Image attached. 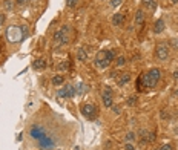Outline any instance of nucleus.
<instances>
[{"mask_svg": "<svg viewBox=\"0 0 178 150\" xmlns=\"http://www.w3.org/2000/svg\"><path fill=\"white\" fill-rule=\"evenodd\" d=\"M160 78H161V72H160V69H158V68H152L149 72H146V74L141 77V83L144 84V87L154 89V87L158 84Z\"/></svg>", "mask_w": 178, "mask_h": 150, "instance_id": "1", "label": "nucleus"}, {"mask_svg": "<svg viewBox=\"0 0 178 150\" xmlns=\"http://www.w3.org/2000/svg\"><path fill=\"white\" fill-rule=\"evenodd\" d=\"M111 63H112V60L108 57V51H101V52L97 54V57H95V66H97V68L106 69Z\"/></svg>", "mask_w": 178, "mask_h": 150, "instance_id": "2", "label": "nucleus"}, {"mask_svg": "<svg viewBox=\"0 0 178 150\" xmlns=\"http://www.w3.org/2000/svg\"><path fill=\"white\" fill-rule=\"evenodd\" d=\"M57 95H58V98H63V100H69V98L75 97V87H74V86H65V87L58 89Z\"/></svg>", "mask_w": 178, "mask_h": 150, "instance_id": "3", "label": "nucleus"}, {"mask_svg": "<svg viewBox=\"0 0 178 150\" xmlns=\"http://www.w3.org/2000/svg\"><path fill=\"white\" fill-rule=\"evenodd\" d=\"M101 100H103V104L106 107H112V104H114V94H112L111 87H106L101 92Z\"/></svg>", "mask_w": 178, "mask_h": 150, "instance_id": "4", "label": "nucleus"}, {"mask_svg": "<svg viewBox=\"0 0 178 150\" xmlns=\"http://www.w3.org/2000/svg\"><path fill=\"white\" fill-rule=\"evenodd\" d=\"M155 54H157V58L158 60H161V61H164V60H167V57H169V46L167 44H158L157 46V49H155Z\"/></svg>", "mask_w": 178, "mask_h": 150, "instance_id": "5", "label": "nucleus"}, {"mask_svg": "<svg viewBox=\"0 0 178 150\" xmlns=\"http://www.w3.org/2000/svg\"><path fill=\"white\" fill-rule=\"evenodd\" d=\"M80 112L83 113V116H85V118H88V119H94L97 109H95V106H94V104H89V103H86V104H83V106H82Z\"/></svg>", "mask_w": 178, "mask_h": 150, "instance_id": "6", "label": "nucleus"}, {"mask_svg": "<svg viewBox=\"0 0 178 150\" xmlns=\"http://www.w3.org/2000/svg\"><path fill=\"white\" fill-rule=\"evenodd\" d=\"M69 31V28L68 26H65V28H61L60 31H57L55 34H54V41H60V43H68V35H66V32Z\"/></svg>", "mask_w": 178, "mask_h": 150, "instance_id": "7", "label": "nucleus"}, {"mask_svg": "<svg viewBox=\"0 0 178 150\" xmlns=\"http://www.w3.org/2000/svg\"><path fill=\"white\" fill-rule=\"evenodd\" d=\"M29 133H31V136H32L34 140H39V141L44 136V130L42 126H32L31 130H29Z\"/></svg>", "mask_w": 178, "mask_h": 150, "instance_id": "8", "label": "nucleus"}, {"mask_svg": "<svg viewBox=\"0 0 178 150\" xmlns=\"http://www.w3.org/2000/svg\"><path fill=\"white\" fill-rule=\"evenodd\" d=\"M164 28H166L164 20H163V19H158V20L155 22V25H154V34H161V32L164 31Z\"/></svg>", "mask_w": 178, "mask_h": 150, "instance_id": "9", "label": "nucleus"}, {"mask_svg": "<svg viewBox=\"0 0 178 150\" xmlns=\"http://www.w3.org/2000/svg\"><path fill=\"white\" fill-rule=\"evenodd\" d=\"M123 22H125V17H123V14H121V12L114 14V17H112V23H114V26H121V25H123Z\"/></svg>", "mask_w": 178, "mask_h": 150, "instance_id": "10", "label": "nucleus"}, {"mask_svg": "<svg viewBox=\"0 0 178 150\" xmlns=\"http://www.w3.org/2000/svg\"><path fill=\"white\" fill-rule=\"evenodd\" d=\"M131 81V75L129 74H121L118 77V80H117V83H118V86H125L126 83H129Z\"/></svg>", "mask_w": 178, "mask_h": 150, "instance_id": "11", "label": "nucleus"}, {"mask_svg": "<svg viewBox=\"0 0 178 150\" xmlns=\"http://www.w3.org/2000/svg\"><path fill=\"white\" fill-rule=\"evenodd\" d=\"M135 23L137 25H143L144 23V12L140 9V11H137V14H135Z\"/></svg>", "mask_w": 178, "mask_h": 150, "instance_id": "12", "label": "nucleus"}, {"mask_svg": "<svg viewBox=\"0 0 178 150\" xmlns=\"http://www.w3.org/2000/svg\"><path fill=\"white\" fill-rule=\"evenodd\" d=\"M77 58H78L80 61H86V60H88V54H86V49L80 48V49L77 51Z\"/></svg>", "mask_w": 178, "mask_h": 150, "instance_id": "13", "label": "nucleus"}, {"mask_svg": "<svg viewBox=\"0 0 178 150\" xmlns=\"http://www.w3.org/2000/svg\"><path fill=\"white\" fill-rule=\"evenodd\" d=\"M65 83V77L63 75H54L52 77V84L54 86H61Z\"/></svg>", "mask_w": 178, "mask_h": 150, "instance_id": "14", "label": "nucleus"}, {"mask_svg": "<svg viewBox=\"0 0 178 150\" xmlns=\"http://www.w3.org/2000/svg\"><path fill=\"white\" fill-rule=\"evenodd\" d=\"M143 5H144L149 11H155V9H157V3H155V0H143Z\"/></svg>", "mask_w": 178, "mask_h": 150, "instance_id": "15", "label": "nucleus"}, {"mask_svg": "<svg viewBox=\"0 0 178 150\" xmlns=\"http://www.w3.org/2000/svg\"><path fill=\"white\" fill-rule=\"evenodd\" d=\"M32 66H34V69H37V71H39V69H44V68H46V61H44L43 58H39V60L34 61Z\"/></svg>", "mask_w": 178, "mask_h": 150, "instance_id": "16", "label": "nucleus"}, {"mask_svg": "<svg viewBox=\"0 0 178 150\" xmlns=\"http://www.w3.org/2000/svg\"><path fill=\"white\" fill-rule=\"evenodd\" d=\"M115 65H117V66H120V68H121V66H125V65H126V58H125L123 55L117 57V60H115Z\"/></svg>", "mask_w": 178, "mask_h": 150, "instance_id": "17", "label": "nucleus"}, {"mask_svg": "<svg viewBox=\"0 0 178 150\" xmlns=\"http://www.w3.org/2000/svg\"><path fill=\"white\" fill-rule=\"evenodd\" d=\"M137 101H138V100H137V97H131V98L128 100V106H135V104H137Z\"/></svg>", "mask_w": 178, "mask_h": 150, "instance_id": "18", "label": "nucleus"}, {"mask_svg": "<svg viewBox=\"0 0 178 150\" xmlns=\"http://www.w3.org/2000/svg\"><path fill=\"white\" fill-rule=\"evenodd\" d=\"M68 68H69V65H68V61H63V63H61V65L58 66V69H60V71H66Z\"/></svg>", "mask_w": 178, "mask_h": 150, "instance_id": "19", "label": "nucleus"}, {"mask_svg": "<svg viewBox=\"0 0 178 150\" xmlns=\"http://www.w3.org/2000/svg\"><path fill=\"white\" fill-rule=\"evenodd\" d=\"M77 2H78V0H66V5H68L69 8H74V6L77 5Z\"/></svg>", "mask_w": 178, "mask_h": 150, "instance_id": "20", "label": "nucleus"}, {"mask_svg": "<svg viewBox=\"0 0 178 150\" xmlns=\"http://www.w3.org/2000/svg\"><path fill=\"white\" fill-rule=\"evenodd\" d=\"M5 8H6V9H11V8H12V2H11V0H5Z\"/></svg>", "mask_w": 178, "mask_h": 150, "instance_id": "21", "label": "nucleus"}, {"mask_svg": "<svg viewBox=\"0 0 178 150\" xmlns=\"http://www.w3.org/2000/svg\"><path fill=\"white\" fill-rule=\"evenodd\" d=\"M126 140H128V141H134V140H135V135H134L132 132H129V133L126 135Z\"/></svg>", "mask_w": 178, "mask_h": 150, "instance_id": "22", "label": "nucleus"}, {"mask_svg": "<svg viewBox=\"0 0 178 150\" xmlns=\"http://www.w3.org/2000/svg\"><path fill=\"white\" fill-rule=\"evenodd\" d=\"M121 2H123V0H111L109 3H111V6H118Z\"/></svg>", "mask_w": 178, "mask_h": 150, "instance_id": "23", "label": "nucleus"}, {"mask_svg": "<svg viewBox=\"0 0 178 150\" xmlns=\"http://www.w3.org/2000/svg\"><path fill=\"white\" fill-rule=\"evenodd\" d=\"M158 150H174V149H172V146H171V144H164V146H161Z\"/></svg>", "mask_w": 178, "mask_h": 150, "instance_id": "24", "label": "nucleus"}, {"mask_svg": "<svg viewBox=\"0 0 178 150\" xmlns=\"http://www.w3.org/2000/svg\"><path fill=\"white\" fill-rule=\"evenodd\" d=\"M111 109H112L115 113H120V107H118L117 104H112V107H111Z\"/></svg>", "mask_w": 178, "mask_h": 150, "instance_id": "25", "label": "nucleus"}, {"mask_svg": "<svg viewBox=\"0 0 178 150\" xmlns=\"http://www.w3.org/2000/svg\"><path fill=\"white\" fill-rule=\"evenodd\" d=\"M125 150H135V147H134L132 144H129V143H128V144H126V147H125Z\"/></svg>", "mask_w": 178, "mask_h": 150, "instance_id": "26", "label": "nucleus"}, {"mask_svg": "<svg viewBox=\"0 0 178 150\" xmlns=\"http://www.w3.org/2000/svg\"><path fill=\"white\" fill-rule=\"evenodd\" d=\"M26 2H28V0H15V3H17V5H20V6H23Z\"/></svg>", "mask_w": 178, "mask_h": 150, "instance_id": "27", "label": "nucleus"}, {"mask_svg": "<svg viewBox=\"0 0 178 150\" xmlns=\"http://www.w3.org/2000/svg\"><path fill=\"white\" fill-rule=\"evenodd\" d=\"M5 23V14H0V26Z\"/></svg>", "mask_w": 178, "mask_h": 150, "instance_id": "28", "label": "nucleus"}, {"mask_svg": "<svg viewBox=\"0 0 178 150\" xmlns=\"http://www.w3.org/2000/svg\"><path fill=\"white\" fill-rule=\"evenodd\" d=\"M174 78H177V80H178V69L174 71Z\"/></svg>", "mask_w": 178, "mask_h": 150, "instance_id": "29", "label": "nucleus"}, {"mask_svg": "<svg viewBox=\"0 0 178 150\" xmlns=\"http://www.w3.org/2000/svg\"><path fill=\"white\" fill-rule=\"evenodd\" d=\"M172 46H177V48H178V41H177V40H172Z\"/></svg>", "mask_w": 178, "mask_h": 150, "instance_id": "30", "label": "nucleus"}, {"mask_svg": "<svg viewBox=\"0 0 178 150\" xmlns=\"http://www.w3.org/2000/svg\"><path fill=\"white\" fill-rule=\"evenodd\" d=\"M171 3H178V0H169Z\"/></svg>", "mask_w": 178, "mask_h": 150, "instance_id": "31", "label": "nucleus"}, {"mask_svg": "<svg viewBox=\"0 0 178 150\" xmlns=\"http://www.w3.org/2000/svg\"><path fill=\"white\" fill-rule=\"evenodd\" d=\"M175 97H178V87L175 89Z\"/></svg>", "mask_w": 178, "mask_h": 150, "instance_id": "32", "label": "nucleus"}, {"mask_svg": "<svg viewBox=\"0 0 178 150\" xmlns=\"http://www.w3.org/2000/svg\"><path fill=\"white\" fill-rule=\"evenodd\" d=\"M74 150H80V147H78V146H77V147H74Z\"/></svg>", "mask_w": 178, "mask_h": 150, "instance_id": "33", "label": "nucleus"}, {"mask_svg": "<svg viewBox=\"0 0 178 150\" xmlns=\"http://www.w3.org/2000/svg\"><path fill=\"white\" fill-rule=\"evenodd\" d=\"M58 150H61V149H58Z\"/></svg>", "mask_w": 178, "mask_h": 150, "instance_id": "34", "label": "nucleus"}]
</instances>
